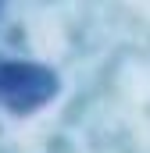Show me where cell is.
I'll return each mask as SVG.
<instances>
[{"mask_svg": "<svg viewBox=\"0 0 150 153\" xmlns=\"http://www.w3.org/2000/svg\"><path fill=\"white\" fill-rule=\"evenodd\" d=\"M61 78L36 61H0V107L11 114H32L50 103Z\"/></svg>", "mask_w": 150, "mask_h": 153, "instance_id": "obj_1", "label": "cell"}]
</instances>
